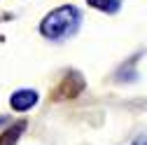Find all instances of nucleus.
I'll use <instances>...</instances> for the list:
<instances>
[{
    "label": "nucleus",
    "mask_w": 147,
    "mask_h": 145,
    "mask_svg": "<svg viewBox=\"0 0 147 145\" xmlns=\"http://www.w3.org/2000/svg\"><path fill=\"white\" fill-rule=\"evenodd\" d=\"M40 101L38 91L35 89H16V91L9 96V105L14 108L16 112H26L30 108H35V103Z\"/></svg>",
    "instance_id": "obj_2"
},
{
    "label": "nucleus",
    "mask_w": 147,
    "mask_h": 145,
    "mask_svg": "<svg viewBox=\"0 0 147 145\" xmlns=\"http://www.w3.org/2000/svg\"><path fill=\"white\" fill-rule=\"evenodd\" d=\"M91 7H96L105 14H117L119 7H121V0H86Z\"/></svg>",
    "instance_id": "obj_3"
},
{
    "label": "nucleus",
    "mask_w": 147,
    "mask_h": 145,
    "mask_svg": "<svg viewBox=\"0 0 147 145\" xmlns=\"http://www.w3.org/2000/svg\"><path fill=\"white\" fill-rule=\"evenodd\" d=\"M133 145H147V138H138V140H136Z\"/></svg>",
    "instance_id": "obj_5"
},
{
    "label": "nucleus",
    "mask_w": 147,
    "mask_h": 145,
    "mask_svg": "<svg viewBox=\"0 0 147 145\" xmlns=\"http://www.w3.org/2000/svg\"><path fill=\"white\" fill-rule=\"evenodd\" d=\"M82 24V14L75 5H63L59 9L49 12L40 21V33L47 40H65L70 35H75Z\"/></svg>",
    "instance_id": "obj_1"
},
{
    "label": "nucleus",
    "mask_w": 147,
    "mask_h": 145,
    "mask_svg": "<svg viewBox=\"0 0 147 145\" xmlns=\"http://www.w3.org/2000/svg\"><path fill=\"white\" fill-rule=\"evenodd\" d=\"M24 126H26V124H14L7 133H3V136H0V145H14V143H16V138L21 136Z\"/></svg>",
    "instance_id": "obj_4"
}]
</instances>
